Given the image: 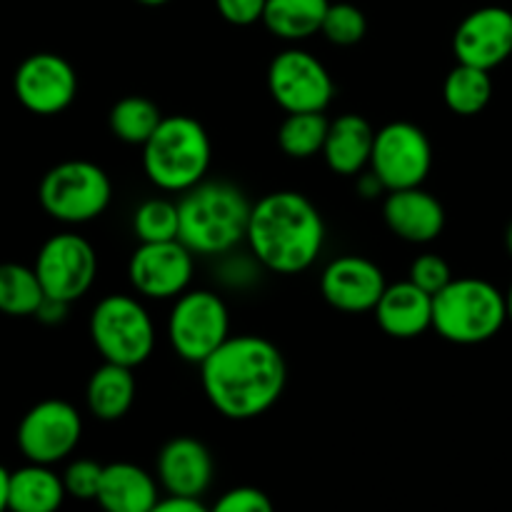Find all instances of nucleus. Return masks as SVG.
I'll return each instance as SVG.
<instances>
[{"instance_id": "4468645a", "label": "nucleus", "mask_w": 512, "mask_h": 512, "mask_svg": "<svg viewBox=\"0 0 512 512\" xmlns=\"http://www.w3.org/2000/svg\"><path fill=\"white\" fill-rule=\"evenodd\" d=\"M15 98L35 115H58L78 95V73L58 53H33L18 65L13 78Z\"/></svg>"}, {"instance_id": "e433bc0d", "label": "nucleus", "mask_w": 512, "mask_h": 512, "mask_svg": "<svg viewBox=\"0 0 512 512\" xmlns=\"http://www.w3.org/2000/svg\"><path fill=\"white\" fill-rule=\"evenodd\" d=\"M8 488H10V473L0 465V510L8 508Z\"/></svg>"}, {"instance_id": "6ab92c4d", "label": "nucleus", "mask_w": 512, "mask_h": 512, "mask_svg": "<svg viewBox=\"0 0 512 512\" xmlns=\"http://www.w3.org/2000/svg\"><path fill=\"white\" fill-rule=\"evenodd\" d=\"M378 328L388 338L413 340L433 328V295L425 293L413 280H400L385 288L375 305Z\"/></svg>"}, {"instance_id": "aec40b11", "label": "nucleus", "mask_w": 512, "mask_h": 512, "mask_svg": "<svg viewBox=\"0 0 512 512\" xmlns=\"http://www.w3.org/2000/svg\"><path fill=\"white\" fill-rule=\"evenodd\" d=\"M373 143L375 130L363 115H338L335 120H330L328 138H325L323 145L325 165H328L335 175L355 178V175H360L370 165Z\"/></svg>"}, {"instance_id": "7ed1b4c3", "label": "nucleus", "mask_w": 512, "mask_h": 512, "mask_svg": "<svg viewBox=\"0 0 512 512\" xmlns=\"http://www.w3.org/2000/svg\"><path fill=\"white\" fill-rule=\"evenodd\" d=\"M250 203L240 188L225 180H203L178 200V240L200 258L230 255L248 238Z\"/></svg>"}, {"instance_id": "72a5a7b5", "label": "nucleus", "mask_w": 512, "mask_h": 512, "mask_svg": "<svg viewBox=\"0 0 512 512\" xmlns=\"http://www.w3.org/2000/svg\"><path fill=\"white\" fill-rule=\"evenodd\" d=\"M265 3L268 0H215V8L230 25L248 28V25L263 23Z\"/></svg>"}, {"instance_id": "f03ea898", "label": "nucleus", "mask_w": 512, "mask_h": 512, "mask_svg": "<svg viewBox=\"0 0 512 512\" xmlns=\"http://www.w3.org/2000/svg\"><path fill=\"white\" fill-rule=\"evenodd\" d=\"M245 243L260 268L278 275L305 273L323 253L325 220L303 193L275 190L250 208Z\"/></svg>"}, {"instance_id": "20e7f679", "label": "nucleus", "mask_w": 512, "mask_h": 512, "mask_svg": "<svg viewBox=\"0 0 512 512\" xmlns=\"http://www.w3.org/2000/svg\"><path fill=\"white\" fill-rule=\"evenodd\" d=\"M213 163V143L200 120L165 115L143 145V170L155 188L185 193L203 183Z\"/></svg>"}, {"instance_id": "f8f14e48", "label": "nucleus", "mask_w": 512, "mask_h": 512, "mask_svg": "<svg viewBox=\"0 0 512 512\" xmlns=\"http://www.w3.org/2000/svg\"><path fill=\"white\" fill-rule=\"evenodd\" d=\"M83 438V418L65 400H43L23 415L18 448L28 463L55 465L68 458Z\"/></svg>"}, {"instance_id": "a878e982", "label": "nucleus", "mask_w": 512, "mask_h": 512, "mask_svg": "<svg viewBox=\"0 0 512 512\" xmlns=\"http://www.w3.org/2000/svg\"><path fill=\"white\" fill-rule=\"evenodd\" d=\"M163 118V110L150 98H145V95H125L110 108L108 125L110 133L118 140L143 148Z\"/></svg>"}, {"instance_id": "2f4dec72", "label": "nucleus", "mask_w": 512, "mask_h": 512, "mask_svg": "<svg viewBox=\"0 0 512 512\" xmlns=\"http://www.w3.org/2000/svg\"><path fill=\"white\" fill-rule=\"evenodd\" d=\"M408 278L413 280L418 288H423L425 293L435 295L453 280V270H450L448 260L440 258L438 253H425L413 260Z\"/></svg>"}, {"instance_id": "39448f33", "label": "nucleus", "mask_w": 512, "mask_h": 512, "mask_svg": "<svg viewBox=\"0 0 512 512\" xmlns=\"http://www.w3.org/2000/svg\"><path fill=\"white\" fill-rule=\"evenodd\" d=\"M505 323V293L483 278H453L433 295V330L448 343H488L505 328Z\"/></svg>"}, {"instance_id": "c9c22d12", "label": "nucleus", "mask_w": 512, "mask_h": 512, "mask_svg": "<svg viewBox=\"0 0 512 512\" xmlns=\"http://www.w3.org/2000/svg\"><path fill=\"white\" fill-rule=\"evenodd\" d=\"M68 308H70V303H65V300L45 295L43 303H40V308L35 310V318L45 325H58L68 318Z\"/></svg>"}, {"instance_id": "9d476101", "label": "nucleus", "mask_w": 512, "mask_h": 512, "mask_svg": "<svg viewBox=\"0 0 512 512\" xmlns=\"http://www.w3.org/2000/svg\"><path fill=\"white\" fill-rule=\"evenodd\" d=\"M268 93L285 113H325L335 98V80L313 53L288 48L270 60Z\"/></svg>"}, {"instance_id": "dca6fc26", "label": "nucleus", "mask_w": 512, "mask_h": 512, "mask_svg": "<svg viewBox=\"0 0 512 512\" xmlns=\"http://www.w3.org/2000/svg\"><path fill=\"white\" fill-rule=\"evenodd\" d=\"M458 63L495 70L512 58V13L500 5H485L460 20L453 35Z\"/></svg>"}, {"instance_id": "f257e3e1", "label": "nucleus", "mask_w": 512, "mask_h": 512, "mask_svg": "<svg viewBox=\"0 0 512 512\" xmlns=\"http://www.w3.org/2000/svg\"><path fill=\"white\" fill-rule=\"evenodd\" d=\"M200 385L223 418L245 423L268 413L285 393L288 365L273 340L263 335H230L200 363Z\"/></svg>"}, {"instance_id": "f3484780", "label": "nucleus", "mask_w": 512, "mask_h": 512, "mask_svg": "<svg viewBox=\"0 0 512 512\" xmlns=\"http://www.w3.org/2000/svg\"><path fill=\"white\" fill-rule=\"evenodd\" d=\"M383 220L395 238L405 243H433L445 230V208L433 193L418 188L390 190L383 203Z\"/></svg>"}, {"instance_id": "6e6552de", "label": "nucleus", "mask_w": 512, "mask_h": 512, "mask_svg": "<svg viewBox=\"0 0 512 512\" xmlns=\"http://www.w3.org/2000/svg\"><path fill=\"white\" fill-rule=\"evenodd\" d=\"M230 338V310L213 290L188 288L168 315V340L185 363L200 365Z\"/></svg>"}, {"instance_id": "a211bd4d", "label": "nucleus", "mask_w": 512, "mask_h": 512, "mask_svg": "<svg viewBox=\"0 0 512 512\" xmlns=\"http://www.w3.org/2000/svg\"><path fill=\"white\" fill-rule=\"evenodd\" d=\"M158 483L170 495L203 498L213 485L215 463L210 450L195 438H173L160 448L155 460Z\"/></svg>"}, {"instance_id": "c756f323", "label": "nucleus", "mask_w": 512, "mask_h": 512, "mask_svg": "<svg viewBox=\"0 0 512 512\" xmlns=\"http://www.w3.org/2000/svg\"><path fill=\"white\" fill-rule=\"evenodd\" d=\"M320 33L333 45L348 48V45H358L365 38V33H368V20H365V13L358 5L330 3Z\"/></svg>"}, {"instance_id": "412c9836", "label": "nucleus", "mask_w": 512, "mask_h": 512, "mask_svg": "<svg viewBox=\"0 0 512 512\" xmlns=\"http://www.w3.org/2000/svg\"><path fill=\"white\" fill-rule=\"evenodd\" d=\"M158 478L133 463H110L103 468V480L95 503L108 512H155L160 493Z\"/></svg>"}, {"instance_id": "4c0bfd02", "label": "nucleus", "mask_w": 512, "mask_h": 512, "mask_svg": "<svg viewBox=\"0 0 512 512\" xmlns=\"http://www.w3.org/2000/svg\"><path fill=\"white\" fill-rule=\"evenodd\" d=\"M140 5H148V8H160V5L170 3V0H138Z\"/></svg>"}, {"instance_id": "4be33fe9", "label": "nucleus", "mask_w": 512, "mask_h": 512, "mask_svg": "<svg viewBox=\"0 0 512 512\" xmlns=\"http://www.w3.org/2000/svg\"><path fill=\"white\" fill-rule=\"evenodd\" d=\"M133 370L135 368H128V365L103 360V365L90 375L88 388H85L90 415L105 423H115L130 413L138 395V380Z\"/></svg>"}, {"instance_id": "cd10ccee", "label": "nucleus", "mask_w": 512, "mask_h": 512, "mask_svg": "<svg viewBox=\"0 0 512 512\" xmlns=\"http://www.w3.org/2000/svg\"><path fill=\"white\" fill-rule=\"evenodd\" d=\"M330 120L323 113H288L278 128V145L288 158L308 160L323 153Z\"/></svg>"}, {"instance_id": "c85d7f7f", "label": "nucleus", "mask_w": 512, "mask_h": 512, "mask_svg": "<svg viewBox=\"0 0 512 512\" xmlns=\"http://www.w3.org/2000/svg\"><path fill=\"white\" fill-rule=\"evenodd\" d=\"M178 203L165 198H150L133 213V233L140 243H165L178 240Z\"/></svg>"}, {"instance_id": "2eb2a0df", "label": "nucleus", "mask_w": 512, "mask_h": 512, "mask_svg": "<svg viewBox=\"0 0 512 512\" xmlns=\"http://www.w3.org/2000/svg\"><path fill=\"white\" fill-rule=\"evenodd\" d=\"M388 288L383 268L363 255H340L325 265L320 293L330 308L348 315L373 313L380 295Z\"/></svg>"}, {"instance_id": "ddd939ff", "label": "nucleus", "mask_w": 512, "mask_h": 512, "mask_svg": "<svg viewBox=\"0 0 512 512\" xmlns=\"http://www.w3.org/2000/svg\"><path fill=\"white\" fill-rule=\"evenodd\" d=\"M195 253L180 240L140 243L128 260V280L140 298L175 300L190 288Z\"/></svg>"}, {"instance_id": "ea45409f", "label": "nucleus", "mask_w": 512, "mask_h": 512, "mask_svg": "<svg viewBox=\"0 0 512 512\" xmlns=\"http://www.w3.org/2000/svg\"><path fill=\"white\" fill-rule=\"evenodd\" d=\"M505 245H508V253L512 258V223L508 225V233H505Z\"/></svg>"}, {"instance_id": "1a4fd4ad", "label": "nucleus", "mask_w": 512, "mask_h": 512, "mask_svg": "<svg viewBox=\"0 0 512 512\" xmlns=\"http://www.w3.org/2000/svg\"><path fill=\"white\" fill-rule=\"evenodd\" d=\"M370 170L378 175L383 188H418L433 170V143L420 125L408 120H393L375 130Z\"/></svg>"}, {"instance_id": "bb28decb", "label": "nucleus", "mask_w": 512, "mask_h": 512, "mask_svg": "<svg viewBox=\"0 0 512 512\" xmlns=\"http://www.w3.org/2000/svg\"><path fill=\"white\" fill-rule=\"evenodd\" d=\"M45 298L35 268L20 263L0 265V313L10 318H28L35 315Z\"/></svg>"}, {"instance_id": "5701e85b", "label": "nucleus", "mask_w": 512, "mask_h": 512, "mask_svg": "<svg viewBox=\"0 0 512 512\" xmlns=\"http://www.w3.org/2000/svg\"><path fill=\"white\" fill-rule=\"evenodd\" d=\"M63 475L53 473L50 465L28 463L10 473L8 508L15 512H53L65 500Z\"/></svg>"}, {"instance_id": "0eeeda50", "label": "nucleus", "mask_w": 512, "mask_h": 512, "mask_svg": "<svg viewBox=\"0 0 512 512\" xmlns=\"http://www.w3.org/2000/svg\"><path fill=\"white\" fill-rule=\"evenodd\" d=\"M38 198L53 220L83 225L108 210L113 200V180L90 160H65L43 175Z\"/></svg>"}, {"instance_id": "393cba45", "label": "nucleus", "mask_w": 512, "mask_h": 512, "mask_svg": "<svg viewBox=\"0 0 512 512\" xmlns=\"http://www.w3.org/2000/svg\"><path fill=\"white\" fill-rule=\"evenodd\" d=\"M443 100L460 118H473L483 113L493 100V78L490 70L458 63L443 83Z\"/></svg>"}, {"instance_id": "f704fd0d", "label": "nucleus", "mask_w": 512, "mask_h": 512, "mask_svg": "<svg viewBox=\"0 0 512 512\" xmlns=\"http://www.w3.org/2000/svg\"><path fill=\"white\" fill-rule=\"evenodd\" d=\"M208 505L203 503V498H195V495H170L165 493V498L158 500L155 512H205Z\"/></svg>"}, {"instance_id": "473e14b6", "label": "nucleus", "mask_w": 512, "mask_h": 512, "mask_svg": "<svg viewBox=\"0 0 512 512\" xmlns=\"http://www.w3.org/2000/svg\"><path fill=\"white\" fill-rule=\"evenodd\" d=\"M215 510L220 512H270L273 510V500L268 493L253 485H240V488L228 490L218 498Z\"/></svg>"}, {"instance_id": "7c9ffc66", "label": "nucleus", "mask_w": 512, "mask_h": 512, "mask_svg": "<svg viewBox=\"0 0 512 512\" xmlns=\"http://www.w3.org/2000/svg\"><path fill=\"white\" fill-rule=\"evenodd\" d=\"M103 468L105 465L95 463L90 458L73 460L63 473L65 493L75 500H95L98 498L100 480H103Z\"/></svg>"}, {"instance_id": "58836bf2", "label": "nucleus", "mask_w": 512, "mask_h": 512, "mask_svg": "<svg viewBox=\"0 0 512 512\" xmlns=\"http://www.w3.org/2000/svg\"><path fill=\"white\" fill-rule=\"evenodd\" d=\"M505 303H508V323H512V283H510L508 293H505Z\"/></svg>"}, {"instance_id": "9b49d317", "label": "nucleus", "mask_w": 512, "mask_h": 512, "mask_svg": "<svg viewBox=\"0 0 512 512\" xmlns=\"http://www.w3.org/2000/svg\"><path fill=\"white\" fill-rule=\"evenodd\" d=\"M33 268L45 295L75 303L93 288L98 275V255L83 235L58 233L45 240Z\"/></svg>"}, {"instance_id": "b1692460", "label": "nucleus", "mask_w": 512, "mask_h": 512, "mask_svg": "<svg viewBox=\"0 0 512 512\" xmlns=\"http://www.w3.org/2000/svg\"><path fill=\"white\" fill-rule=\"evenodd\" d=\"M328 8L330 0H268L263 25L275 38L298 43L320 33Z\"/></svg>"}, {"instance_id": "423d86ee", "label": "nucleus", "mask_w": 512, "mask_h": 512, "mask_svg": "<svg viewBox=\"0 0 512 512\" xmlns=\"http://www.w3.org/2000/svg\"><path fill=\"white\" fill-rule=\"evenodd\" d=\"M90 340L108 363L140 368L155 350V323L138 298L105 295L90 313Z\"/></svg>"}]
</instances>
